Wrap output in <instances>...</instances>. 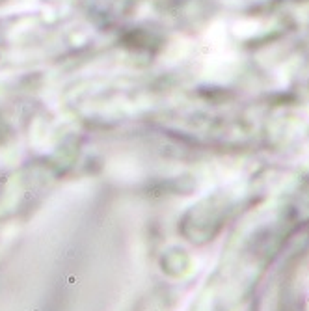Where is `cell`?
<instances>
[{"instance_id": "cell-1", "label": "cell", "mask_w": 309, "mask_h": 311, "mask_svg": "<svg viewBox=\"0 0 309 311\" xmlns=\"http://www.w3.org/2000/svg\"><path fill=\"white\" fill-rule=\"evenodd\" d=\"M285 311H309V248L285 283Z\"/></svg>"}]
</instances>
